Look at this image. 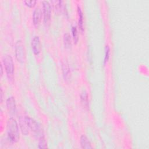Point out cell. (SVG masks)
<instances>
[{
	"mask_svg": "<svg viewBox=\"0 0 149 149\" xmlns=\"http://www.w3.org/2000/svg\"><path fill=\"white\" fill-rule=\"evenodd\" d=\"M7 134L9 139L12 143H16L19 139V127L16 120L13 118H10L7 121Z\"/></svg>",
	"mask_w": 149,
	"mask_h": 149,
	"instance_id": "cell-1",
	"label": "cell"
},
{
	"mask_svg": "<svg viewBox=\"0 0 149 149\" xmlns=\"http://www.w3.org/2000/svg\"><path fill=\"white\" fill-rule=\"evenodd\" d=\"M25 119L29 129L33 132L38 136V139L44 137L42 128L39 123L29 116H26Z\"/></svg>",
	"mask_w": 149,
	"mask_h": 149,
	"instance_id": "cell-2",
	"label": "cell"
},
{
	"mask_svg": "<svg viewBox=\"0 0 149 149\" xmlns=\"http://www.w3.org/2000/svg\"><path fill=\"white\" fill-rule=\"evenodd\" d=\"M3 63L5 66L7 75L10 77L13 75L14 72V63L12 56L8 54L4 55L3 58Z\"/></svg>",
	"mask_w": 149,
	"mask_h": 149,
	"instance_id": "cell-3",
	"label": "cell"
},
{
	"mask_svg": "<svg viewBox=\"0 0 149 149\" xmlns=\"http://www.w3.org/2000/svg\"><path fill=\"white\" fill-rule=\"evenodd\" d=\"M15 55L19 62H24L25 60V52L22 41L20 40L17 41L15 44Z\"/></svg>",
	"mask_w": 149,
	"mask_h": 149,
	"instance_id": "cell-4",
	"label": "cell"
},
{
	"mask_svg": "<svg viewBox=\"0 0 149 149\" xmlns=\"http://www.w3.org/2000/svg\"><path fill=\"white\" fill-rule=\"evenodd\" d=\"M42 8H43V15H44V22L47 24L50 20L51 18V7L49 2L47 1H44L42 2Z\"/></svg>",
	"mask_w": 149,
	"mask_h": 149,
	"instance_id": "cell-5",
	"label": "cell"
},
{
	"mask_svg": "<svg viewBox=\"0 0 149 149\" xmlns=\"http://www.w3.org/2000/svg\"><path fill=\"white\" fill-rule=\"evenodd\" d=\"M6 104L8 112L12 115L15 114L16 110V105L15 98L12 96L8 97L6 100Z\"/></svg>",
	"mask_w": 149,
	"mask_h": 149,
	"instance_id": "cell-6",
	"label": "cell"
},
{
	"mask_svg": "<svg viewBox=\"0 0 149 149\" xmlns=\"http://www.w3.org/2000/svg\"><path fill=\"white\" fill-rule=\"evenodd\" d=\"M31 48L33 53L38 55L40 52V40L38 36H34L31 41Z\"/></svg>",
	"mask_w": 149,
	"mask_h": 149,
	"instance_id": "cell-7",
	"label": "cell"
},
{
	"mask_svg": "<svg viewBox=\"0 0 149 149\" xmlns=\"http://www.w3.org/2000/svg\"><path fill=\"white\" fill-rule=\"evenodd\" d=\"M41 10L39 8H36L33 13V22L34 24L36 26H37L40 21H41Z\"/></svg>",
	"mask_w": 149,
	"mask_h": 149,
	"instance_id": "cell-8",
	"label": "cell"
},
{
	"mask_svg": "<svg viewBox=\"0 0 149 149\" xmlns=\"http://www.w3.org/2000/svg\"><path fill=\"white\" fill-rule=\"evenodd\" d=\"M19 125H20V127L22 133L24 135L28 134L29 127L28 125L26 122L25 117L24 118L20 117L19 118Z\"/></svg>",
	"mask_w": 149,
	"mask_h": 149,
	"instance_id": "cell-9",
	"label": "cell"
},
{
	"mask_svg": "<svg viewBox=\"0 0 149 149\" xmlns=\"http://www.w3.org/2000/svg\"><path fill=\"white\" fill-rule=\"evenodd\" d=\"M80 145H81V148H86V149L92 148L91 142L90 141L89 139L85 135H82L80 137Z\"/></svg>",
	"mask_w": 149,
	"mask_h": 149,
	"instance_id": "cell-10",
	"label": "cell"
},
{
	"mask_svg": "<svg viewBox=\"0 0 149 149\" xmlns=\"http://www.w3.org/2000/svg\"><path fill=\"white\" fill-rule=\"evenodd\" d=\"M62 70H63V74L65 80H67L70 77V69L69 67L68 64L66 62L63 63L62 64Z\"/></svg>",
	"mask_w": 149,
	"mask_h": 149,
	"instance_id": "cell-11",
	"label": "cell"
},
{
	"mask_svg": "<svg viewBox=\"0 0 149 149\" xmlns=\"http://www.w3.org/2000/svg\"><path fill=\"white\" fill-rule=\"evenodd\" d=\"M81 102L83 104V107L86 108L88 107V95L86 91H83L80 95Z\"/></svg>",
	"mask_w": 149,
	"mask_h": 149,
	"instance_id": "cell-12",
	"label": "cell"
},
{
	"mask_svg": "<svg viewBox=\"0 0 149 149\" xmlns=\"http://www.w3.org/2000/svg\"><path fill=\"white\" fill-rule=\"evenodd\" d=\"M77 11L79 13V26L80 29L81 31H83L84 27H83V15L81 11L80 7L78 5L77 6Z\"/></svg>",
	"mask_w": 149,
	"mask_h": 149,
	"instance_id": "cell-13",
	"label": "cell"
},
{
	"mask_svg": "<svg viewBox=\"0 0 149 149\" xmlns=\"http://www.w3.org/2000/svg\"><path fill=\"white\" fill-rule=\"evenodd\" d=\"M64 45L66 48H70L71 47V38L69 33H65L63 36Z\"/></svg>",
	"mask_w": 149,
	"mask_h": 149,
	"instance_id": "cell-14",
	"label": "cell"
},
{
	"mask_svg": "<svg viewBox=\"0 0 149 149\" xmlns=\"http://www.w3.org/2000/svg\"><path fill=\"white\" fill-rule=\"evenodd\" d=\"M38 148H47V142L45 140L44 137H41L40 139H39Z\"/></svg>",
	"mask_w": 149,
	"mask_h": 149,
	"instance_id": "cell-15",
	"label": "cell"
},
{
	"mask_svg": "<svg viewBox=\"0 0 149 149\" xmlns=\"http://www.w3.org/2000/svg\"><path fill=\"white\" fill-rule=\"evenodd\" d=\"M109 57V47L108 45H106L105 48V56L104 59V65L108 61Z\"/></svg>",
	"mask_w": 149,
	"mask_h": 149,
	"instance_id": "cell-16",
	"label": "cell"
},
{
	"mask_svg": "<svg viewBox=\"0 0 149 149\" xmlns=\"http://www.w3.org/2000/svg\"><path fill=\"white\" fill-rule=\"evenodd\" d=\"M72 34L73 37V40L75 43H77L78 41V35H77V31L76 26H73L72 29Z\"/></svg>",
	"mask_w": 149,
	"mask_h": 149,
	"instance_id": "cell-17",
	"label": "cell"
},
{
	"mask_svg": "<svg viewBox=\"0 0 149 149\" xmlns=\"http://www.w3.org/2000/svg\"><path fill=\"white\" fill-rule=\"evenodd\" d=\"M24 3L29 7H33L36 3V1L35 0H33V1H24Z\"/></svg>",
	"mask_w": 149,
	"mask_h": 149,
	"instance_id": "cell-18",
	"label": "cell"
},
{
	"mask_svg": "<svg viewBox=\"0 0 149 149\" xmlns=\"http://www.w3.org/2000/svg\"><path fill=\"white\" fill-rule=\"evenodd\" d=\"M1 102H2V99H3V91H2V89H1Z\"/></svg>",
	"mask_w": 149,
	"mask_h": 149,
	"instance_id": "cell-19",
	"label": "cell"
},
{
	"mask_svg": "<svg viewBox=\"0 0 149 149\" xmlns=\"http://www.w3.org/2000/svg\"><path fill=\"white\" fill-rule=\"evenodd\" d=\"M1 76H2L3 74V68H2V65H1Z\"/></svg>",
	"mask_w": 149,
	"mask_h": 149,
	"instance_id": "cell-20",
	"label": "cell"
}]
</instances>
